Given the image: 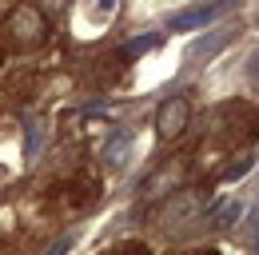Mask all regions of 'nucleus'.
<instances>
[{"mask_svg":"<svg viewBox=\"0 0 259 255\" xmlns=\"http://www.w3.org/2000/svg\"><path fill=\"white\" fill-rule=\"evenodd\" d=\"M4 32H8L16 44H40V36H44V16H40V8L20 4V8L4 20Z\"/></svg>","mask_w":259,"mask_h":255,"instance_id":"obj_3","label":"nucleus"},{"mask_svg":"<svg viewBox=\"0 0 259 255\" xmlns=\"http://www.w3.org/2000/svg\"><path fill=\"white\" fill-rule=\"evenodd\" d=\"M195 211H199V195L195 191H180L167 207L160 211V223H180V220H192Z\"/></svg>","mask_w":259,"mask_h":255,"instance_id":"obj_4","label":"nucleus"},{"mask_svg":"<svg viewBox=\"0 0 259 255\" xmlns=\"http://www.w3.org/2000/svg\"><path fill=\"white\" fill-rule=\"evenodd\" d=\"M112 16H116V0H92L88 4V24L92 28H104Z\"/></svg>","mask_w":259,"mask_h":255,"instance_id":"obj_7","label":"nucleus"},{"mask_svg":"<svg viewBox=\"0 0 259 255\" xmlns=\"http://www.w3.org/2000/svg\"><path fill=\"white\" fill-rule=\"evenodd\" d=\"M235 28H224V32H211V36H203V40H195L192 44V56H215V52H224L227 44H235Z\"/></svg>","mask_w":259,"mask_h":255,"instance_id":"obj_6","label":"nucleus"},{"mask_svg":"<svg viewBox=\"0 0 259 255\" xmlns=\"http://www.w3.org/2000/svg\"><path fill=\"white\" fill-rule=\"evenodd\" d=\"M160 40L163 36H156V32H152V36H140V40H132L128 48H124V56H140V52H148V48H160Z\"/></svg>","mask_w":259,"mask_h":255,"instance_id":"obj_8","label":"nucleus"},{"mask_svg":"<svg viewBox=\"0 0 259 255\" xmlns=\"http://www.w3.org/2000/svg\"><path fill=\"white\" fill-rule=\"evenodd\" d=\"M247 64H251L247 72H251V76H259V56H251V60H247Z\"/></svg>","mask_w":259,"mask_h":255,"instance_id":"obj_11","label":"nucleus"},{"mask_svg":"<svg viewBox=\"0 0 259 255\" xmlns=\"http://www.w3.org/2000/svg\"><path fill=\"white\" fill-rule=\"evenodd\" d=\"M72 243H76V235H64V239H56L44 255H68V251H72Z\"/></svg>","mask_w":259,"mask_h":255,"instance_id":"obj_9","label":"nucleus"},{"mask_svg":"<svg viewBox=\"0 0 259 255\" xmlns=\"http://www.w3.org/2000/svg\"><path fill=\"white\" fill-rule=\"evenodd\" d=\"M227 8H231V0H211V4H195V8H184V12H171L167 32H195L203 24H211V20H220Z\"/></svg>","mask_w":259,"mask_h":255,"instance_id":"obj_1","label":"nucleus"},{"mask_svg":"<svg viewBox=\"0 0 259 255\" xmlns=\"http://www.w3.org/2000/svg\"><path fill=\"white\" fill-rule=\"evenodd\" d=\"M132 144H136V136H132V132H120V136L108 144L104 159H108V167H112V172H120V167H128V163H132V159H128L132 156Z\"/></svg>","mask_w":259,"mask_h":255,"instance_id":"obj_5","label":"nucleus"},{"mask_svg":"<svg viewBox=\"0 0 259 255\" xmlns=\"http://www.w3.org/2000/svg\"><path fill=\"white\" fill-rule=\"evenodd\" d=\"M192 120V108H188V100L184 96H167L160 108H156V136L160 140H176L184 128Z\"/></svg>","mask_w":259,"mask_h":255,"instance_id":"obj_2","label":"nucleus"},{"mask_svg":"<svg viewBox=\"0 0 259 255\" xmlns=\"http://www.w3.org/2000/svg\"><path fill=\"white\" fill-rule=\"evenodd\" d=\"M247 227H251V247L259 255V207H251V216H247Z\"/></svg>","mask_w":259,"mask_h":255,"instance_id":"obj_10","label":"nucleus"}]
</instances>
